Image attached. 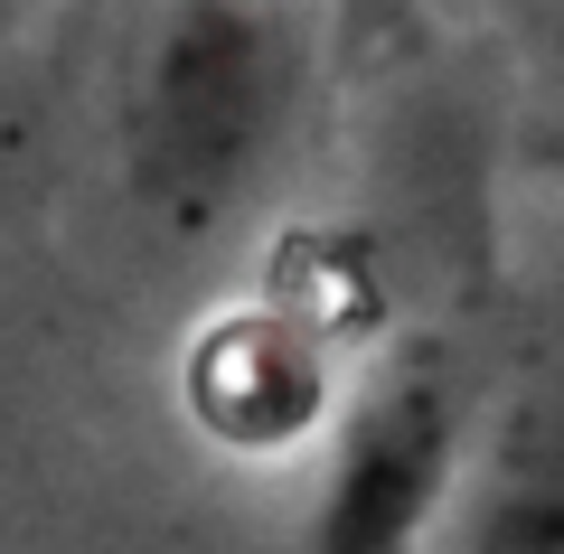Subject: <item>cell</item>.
<instances>
[{
	"label": "cell",
	"instance_id": "cell-2",
	"mask_svg": "<svg viewBox=\"0 0 564 554\" xmlns=\"http://www.w3.org/2000/svg\"><path fill=\"white\" fill-rule=\"evenodd\" d=\"M452 470V404L433 377H395L358 414L329 489V554H414Z\"/></svg>",
	"mask_w": 564,
	"mask_h": 554
},
{
	"label": "cell",
	"instance_id": "cell-3",
	"mask_svg": "<svg viewBox=\"0 0 564 554\" xmlns=\"http://www.w3.org/2000/svg\"><path fill=\"white\" fill-rule=\"evenodd\" d=\"M188 404H198L207 433L273 452V442L311 433V414H321V357L282 319H217L188 348Z\"/></svg>",
	"mask_w": 564,
	"mask_h": 554
},
{
	"label": "cell",
	"instance_id": "cell-1",
	"mask_svg": "<svg viewBox=\"0 0 564 554\" xmlns=\"http://www.w3.org/2000/svg\"><path fill=\"white\" fill-rule=\"evenodd\" d=\"M263 122H273V57H263V29L236 10H188L170 20V47L151 66V104H141V151L180 207L226 198L236 170L263 151Z\"/></svg>",
	"mask_w": 564,
	"mask_h": 554
},
{
	"label": "cell",
	"instance_id": "cell-4",
	"mask_svg": "<svg viewBox=\"0 0 564 554\" xmlns=\"http://www.w3.org/2000/svg\"><path fill=\"white\" fill-rule=\"evenodd\" d=\"M462 554H564V385L499 423L462 517Z\"/></svg>",
	"mask_w": 564,
	"mask_h": 554
}]
</instances>
